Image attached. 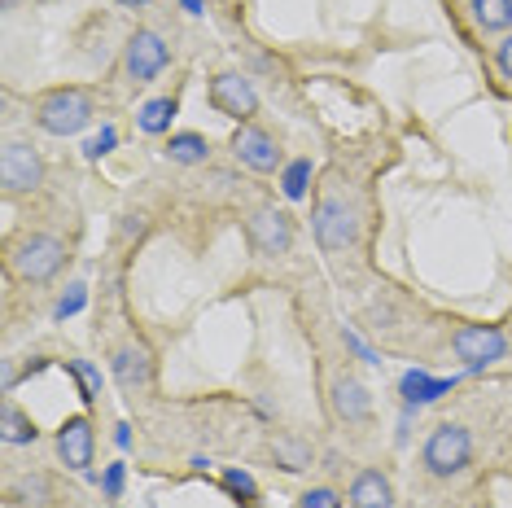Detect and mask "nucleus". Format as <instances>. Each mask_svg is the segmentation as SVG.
<instances>
[{
  "label": "nucleus",
  "instance_id": "1",
  "mask_svg": "<svg viewBox=\"0 0 512 508\" xmlns=\"http://www.w3.org/2000/svg\"><path fill=\"white\" fill-rule=\"evenodd\" d=\"M62 263H66V246L49 233H27L22 241H14V250H9V268H14V276L27 285L53 281V276L62 272Z\"/></svg>",
  "mask_w": 512,
  "mask_h": 508
},
{
  "label": "nucleus",
  "instance_id": "2",
  "mask_svg": "<svg viewBox=\"0 0 512 508\" xmlns=\"http://www.w3.org/2000/svg\"><path fill=\"white\" fill-rule=\"evenodd\" d=\"M36 123L49 136H75L92 123V101L84 88H53L36 101Z\"/></svg>",
  "mask_w": 512,
  "mask_h": 508
},
{
  "label": "nucleus",
  "instance_id": "3",
  "mask_svg": "<svg viewBox=\"0 0 512 508\" xmlns=\"http://www.w3.org/2000/svg\"><path fill=\"white\" fill-rule=\"evenodd\" d=\"M311 224H316L320 250H329V254H346L359 241V211H355V202L342 198V193H324L316 202Z\"/></svg>",
  "mask_w": 512,
  "mask_h": 508
},
{
  "label": "nucleus",
  "instance_id": "4",
  "mask_svg": "<svg viewBox=\"0 0 512 508\" xmlns=\"http://www.w3.org/2000/svg\"><path fill=\"white\" fill-rule=\"evenodd\" d=\"M421 460L434 478H451V473H460L473 460V434L464 430V425H451V421L438 425V430L425 438Z\"/></svg>",
  "mask_w": 512,
  "mask_h": 508
},
{
  "label": "nucleus",
  "instance_id": "5",
  "mask_svg": "<svg viewBox=\"0 0 512 508\" xmlns=\"http://www.w3.org/2000/svg\"><path fill=\"white\" fill-rule=\"evenodd\" d=\"M167 62H171V49H167V40L158 36V31H132V40H127V53H123V71L132 84H149V79H158L162 71H167Z\"/></svg>",
  "mask_w": 512,
  "mask_h": 508
},
{
  "label": "nucleus",
  "instance_id": "6",
  "mask_svg": "<svg viewBox=\"0 0 512 508\" xmlns=\"http://www.w3.org/2000/svg\"><path fill=\"white\" fill-rule=\"evenodd\" d=\"M451 351H456L460 364L486 368L508 355V338H504V329H495V325H460L451 333Z\"/></svg>",
  "mask_w": 512,
  "mask_h": 508
},
{
  "label": "nucleus",
  "instance_id": "7",
  "mask_svg": "<svg viewBox=\"0 0 512 508\" xmlns=\"http://www.w3.org/2000/svg\"><path fill=\"white\" fill-rule=\"evenodd\" d=\"M0 184H5V193H31V189H40V184H44V158L31 145L9 141L5 154H0Z\"/></svg>",
  "mask_w": 512,
  "mask_h": 508
},
{
  "label": "nucleus",
  "instance_id": "8",
  "mask_svg": "<svg viewBox=\"0 0 512 508\" xmlns=\"http://www.w3.org/2000/svg\"><path fill=\"white\" fill-rule=\"evenodd\" d=\"M211 106L219 114H228V119H237V123H250L254 110H259V92H254V84L246 75L224 71V75L211 79Z\"/></svg>",
  "mask_w": 512,
  "mask_h": 508
},
{
  "label": "nucleus",
  "instance_id": "9",
  "mask_svg": "<svg viewBox=\"0 0 512 508\" xmlns=\"http://www.w3.org/2000/svg\"><path fill=\"white\" fill-rule=\"evenodd\" d=\"M232 154H237V163H246L250 171H259V176H267V171L281 167V149H276L272 132L259 123H241L237 136H232Z\"/></svg>",
  "mask_w": 512,
  "mask_h": 508
},
{
  "label": "nucleus",
  "instance_id": "10",
  "mask_svg": "<svg viewBox=\"0 0 512 508\" xmlns=\"http://www.w3.org/2000/svg\"><path fill=\"white\" fill-rule=\"evenodd\" d=\"M246 233L259 254H289V246H294V224H289V215L276 211V206H259V211L250 215Z\"/></svg>",
  "mask_w": 512,
  "mask_h": 508
},
{
  "label": "nucleus",
  "instance_id": "11",
  "mask_svg": "<svg viewBox=\"0 0 512 508\" xmlns=\"http://www.w3.org/2000/svg\"><path fill=\"white\" fill-rule=\"evenodd\" d=\"M92 447H97V438H92V421L88 417H66L62 430H57V456H62V465L84 473L92 465Z\"/></svg>",
  "mask_w": 512,
  "mask_h": 508
},
{
  "label": "nucleus",
  "instance_id": "12",
  "mask_svg": "<svg viewBox=\"0 0 512 508\" xmlns=\"http://www.w3.org/2000/svg\"><path fill=\"white\" fill-rule=\"evenodd\" d=\"M114 377H119V386L127 390H145L149 381H154V355H149V346L141 342H127L114 351Z\"/></svg>",
  "mask_w": 512,
  "mask_h": 508
},
{
  "label": "nucleus",
  "instance_id": "13",
  "mask_svg": "<svg viewBox=\"0 0 512 508\" xmlns=\"http://www.w3.org/2000/svg\"><path fill=\"white\" fill-rule=\"evenodd\" d=\"M346 500H351V508H394V487H390L386 473L364 469L351 482V495H346Z\"/></svg>",
  "mask_w": 512,
  "mask_h": 508
},
{
  "label": "nucleus",
  "instance_id": "14",
  "mask_svg": "<svg viewBox=\"0 0 512 508\" xmlns=\"http://www.w3.org/2000/svg\"><path fill=\"white\" fill-rule=\"evenodd\" d=\"M333 408H337V417L342 421H368V412H372V399H368V390H364V381H355V377H337L333 381Z\"/></svg>",
  "mask_w": 512,
  "mask_h": 508
},
{
  "label": "nucleus",
  "instance_id": "15",
  "mask_svg": "<svg viewBox=\"0 0 512 508\" xmlns=\"http://www.w3.org/2000/svg\"><path fill=\"white\" fill-rule=\"evenodd\" d=\"M167 158L171 163H184V167L206 163V158H211V141H206L202 132H176L167 141Z\"/></svg>",
  "mask_w": 512,
  "mask_h": 508
},
{
  "label": "nucleus",
  "instance_id": "16",
  "mask_svg": "<svg viewBox=\"0 0 512 508\" xmlns=\"http://www.w3.org/2000/svg\"><path fill=\"white\" fill-rule=\"evenodd\" d=\"M0 430H5V443H14V447L18 443H36V434H40L36 421H31L14 399H5V408H0Z\"/></svg>",
  "mask_w": 512,
  "mask_h": 508
},
{
  "label": "nucleus",
  "instance_id": "17",
  "mask_svg": "<svg viewBox=\"0 0 512 508\" xmlns=\"http://www.w3.org/2000/svg\"><path fill=\"white\" fill-rule=\"evenodd\" d=\"M473 22L482 31H508L512 27V0H469Z\"/></svg>",
  "mask_w": 512,
  "mask_h": 508
},
{
  "label": "nucleus",
  "instance_id": "18",
  "mask_svg": "<svg viewBox=\"0 0 512 508\" xmlns=\"http://www.w3.org/2000/svg\"><path fill=\"white\" fill-rule=\"evenodd\" d=\"M171 119H176V97H158L141 110V132L162 136V132H171Z\"/></svg>",
  "mask_w": 512,
  "mask_h": 508
},
{
  "label": "nucleus",
  "instance_id": "19",
  "mask_svg": "<svg viewBox=\"0 0 512 508\" xmlns=\"http://www.w3.org/2000/svg\"><path fill=\"white\" fill-rule=\"evenodd\" d=\"M447 390H451V381H434V377H425V373H407L403 377V399L407 403H429V399L447 395Z\"/></svg>",
  "mask_w": 512,
  "mask_h": 508
},
{
  "label": "nucleus",
  "instance_id": "20",
  "mask_svg": "<svg viewBox=\"0 0 512 508\" xmlns=\"http://www.w3.org/2000/svg\"><path fill=\"white\" fill-rule=\"evenodd\" d=\"M272 456H276V465L289 469V473H298V469L311 465V447L294 443V438H276V443H272Z\"/></svg>",
  "mask_w": 512,
  "mask_h": 508
},
{
  "label": "nucleus",
  "instance_id": "21",
  "mask_svg": "<svg viewBox=\"0 0 512 508\" xmlns=\"http://www.w3.org/2000/svg\"><path fill=\"white\" fill-rule=\"evenodd\" d=\"M307 184H311V163H307V158H298V163L285 167V198L289 202L307 198Z\"/></svg>",
  "mask_w": 512,
  "mask_h": 508
},
{
  "label": "nucleus",
  "instance_id": "22",
  "mask_svg": "<svg viewBox=\"0 0 512 508\" xmlns=\"http://www.w3.org/2000/svg\"><path fill=\"white\" fill-rule=\"evenodd\" d=\"M224 487L237 495L241 504H250V508H254V500H259V487H254V478H250V473H241V469H228L224 473Z\"/></svg>",
  "mask_w": 512,
  "mask_h": 508
},
{
  "label": "nucleus",
  "instance_id": "23",
  "mask_svg": "<svg viewBox=\"0 0 512 508\" xmlns=\"http://www.w3.org/2000/svg\"><path fill=\"white\" fill-rule=\"evenodd\" d=\"M298 508H342V495L329 491V487H311V491L298 500Z\"/></svg>",
  "mask_w": 512,
  "mask_h": 508
},
{
  "label": "nucleus",
  "instance_id": "24",
  "mask_svg": "<svg viewBox=\"0 0 512 508\" xmlns=\"http://www.w3.org/2000/svg\"><path fill=\"white\" fill-rule=\"evenodd\" d=\"M88 303V285H71V294L57 303V320H66V316H75V311H84Z\"/></svg>",
  "mask_w": 512,
  "mask_h": 508
},
{
  "label": "nucleus",
  "instance_id": "25",
  "mask_svg": "<svg viewBox=\"0 0 512 508\" xmlns=\"http://www.w3.org/2000/svg\"><path fill=\"white\" fill-rule=\"evenodd\" d=\"M75 373L84 377V399H97L101 395V373L92 364H75Z\"/></svg>",
  "mask_w": 512,
  "mask_h": 508
},
{
  "label": "nucleus",
  "instance_id": "26",
  "mask_svg": "<svg viewBox=\"0 0 512 508\" xmlns=\"http://www.w3.org/2000/svg\"><path fill=\"white\" fill-rule=\"evenodd\" d=\"M114 141H119V136H114V127H101V136H92V141H88V158H101V154H110V149H114Z\"/></svg>",
  "mask_w": 512,
  "mask_h": 508
},
{
  "label": "nucleus",
  "instance_id": "27",
  "mask_svg": "<svg viewBox=\"0 0 512 508\" xmlns=\"http://www.w3.org/2000/svg\"><path fill=\"white\" fill-rule=\"evenodd\" d=\"M495 62H499V71H504V79L512 84V31L504 40H499V49H495Z\"/></svg>",
  "mask_w": 512,
  "mask_h": 508
},
{
  "label": "nucleus",
  "instance_id": "28",
  "mask_svg": "<svg viewBox=\"0 0 512 508\" xmlns=\"http://www.w3.org/2000/svg\"><path fill=\"white\" fill-rule=\"evenodd\" d=\"M119 491H123V465H110L106 469V495L110 500H119Z\"/></svg>",
  "mask_w": 512,
  "mask_h": 508
},
{
  "label": "nucleus",
  "instance_id": "29",
  "mask_svg": "<svg viewBox=\"0 0 512 508\" xmlns=\"http://www.w3.org/2000/svg\"><path fill=\"white\" fill-rule=\"evenodd\" d=\"M184 9H189V14H202V0H180Z\"/></svg>",
  "mask_w": 512,
  "mask_h": 508
},
{
  "label": "nucleus",
  "instance_id": "30",
  "mask_svg": "<svg viewBox=\"0 0 512 508\" xmlns=\"http://www.w3.org/2000/svg\"><path fill=\"white\" fill-rule=\"evenodd\" d=\"M119 5H123V9H145L149 0H119Z\"/></svg>",
  "mask_w": 512,
  "mask_h": 508
}]
</instances>
